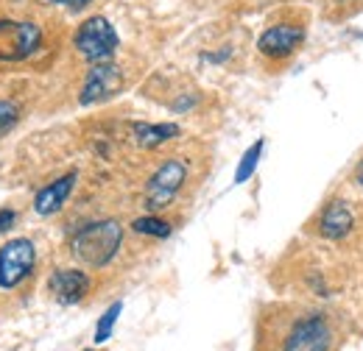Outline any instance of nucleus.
Instances as JSON below:
<instances>
[{
    "label": "nucleus",
    "mask_w": 363,
    "mask_h": 351,
    "mask_svg": "<svg viewBox=\"0 0 363 351\" xmlns=\"http://www.w3.org/2000/svg\"><path fill=\"white\" fill-rule=\"evenodd\" d=\"M123 246V226L118 220H92L70 240V254L92 270L106 267Z\"/></svg>",
    "instance_id": "obj_1"
},
{
    "label": "nucleus",
    "mask_w": 363,
    "mask_h": 351,
    "mask_svg": "<svg viewBox=\"0 0 363 351\" xmlns=\"http://www.w3.org/2000/svg\"><path fill=\"white\" fill-rule=\"evenodd\" d=\"M73 45H76V50H79V56H82L84 62H90V64H104V62H112V59H115L121 40H118L115 25H112L106 17L95 14V17H87V20L76 28Z\"/></svg>",
    "instance_id": "obj_2"
},
{
    "label": "nucleus",
    "mask_w": 363,
    "mask_h": 351,
    "mask_svg": "<svg viewBox=\"0 0 363 351\" xmlns=\"http://www.w3.org/2000/svg\"><path fill=\"white\" fill-rule=\"evenodd\" d=\"M187 181V165L184 159L174 156V159H165L145 184V209L148 212H162L174 204V198L179 195V190Z\"/></svg>",
    "instance_id": "obj_3"
},
{
    "label": "nucleus",
    "mask_w": 363,
    "mask_h": 351,
    "mask_svg": "<svg viewBox=\"0 0 363 351\" xmlns=\"http://www.w3.org/2000/svg\"><path fill=\"white\" fill-rule=\"evenodd\" d=\"M45 42L43 28L31 20H0V62H26Z\"/></svg>",
    "instance_id": "obj_4"
},
{
    "label": "nucleus",
    "mask_w": 363,
    "mask_h": 351,
    "mask_svg": "<svg viewBox=\"0 0 363 351\" xmlns=\"http://www.w3.org/2000/svg\"><path fill=\"white\" fill-rule=\"evenodd\" d=\"M37 265V248L28 237H14L0 246V290H14L23 284Z\"/></svg>",
    "instance_id": "obj_5"
},
{
    "label": "nucleus",
    "mask_w": 363,
    "mask_h": 351,
    "mask_svg": "<svg viewBox=\"0 0 363 351\" xmlns=\"http://www.w3.org/2000/svg\"><path fill=\"white\" fill-rule=\"evenodd\" d=\"M330 346H333V329L327 318L321 312H311L291 326L282 351H330Z\"/></svg>",
    "instance_id": "obj_6"
},
{
    "label": "nucleus",
    "mask_w": 363,
    "mask_h": 351,
    "mask_svg": "<svg viewBox=\"0 0 363 351\" xmlns=\"http://www.w3.org/2000/svg\"><path fill=\"white\" fill-rule=\"evenodd\" d=\"M121 89H123V73H121V67H118V64H112V62L92 64L90 70H87V76H84L79 103H82V106L104 103V100L115 98Z\"/></svg>",
    "instance_id": "obj_7"
},
{
    "label": "nucleus",
    "mask_w": 363,
    "mask_h": 351,
    "mask_svg": "<svg viewBox=\"0 0 363 351\" xmlns=\"http://www.w3.org/2000/svg\"><path fill=\"white\" fill-rule=\"evenodd\" d=\"M305 42V28L296 25V23H277V25H269L260 40H257V50L260 56L272 59V62H282L288 56H294Z\"/></svg>",
    "instance_id": "obj_8"
},
{
    "label": "nucleus",
    "mask_w": 363,
    "mask_h": 351,
    "mask_svg": "<svg viewBox=\"0 0 363 351\" xmlns=\"http://www.w3.org/2000/svg\"><path fill=\"white\" fill-rule=\"evenodd\" d=\"M92 282L82 267H56L48 276V293L53 296V301H59L62 307H73L79 301L87 299Z\"/></svg>",
    "instance_id": "obj_9"
},
{
    "label": "nucleus",
    "mask_w": 363,
    "mask_h": 351,
    "mask_svg": "<svg viewBox=\"0 0 363 351\" xmlns=\"http://www.w3.org/2000/svg\"><path fill=\"white\" fill-rule=\"evenodd\" d=\"M76 181H79V173H65V176H59L56 181L45 184V187L34 195V212L43 215V218L56 215V212L67 204L70 192L76 190Z\"/></svg>",
    "instance_id": "obj_10"
},
{
    "label": "nucleus",
    "mask_w": 363,
    "mask_h": 351,
    "mask_svg": "<svg viewBox=\"0 0 363 351\" xmlns=\"http://www.w3.org/2000/svg\"><path fill=\"white\" fill-rule=\"evenodd\" d=\"M355 218H352V209L344 204V201H330L324 207V212L318 215V234L327 237V240H341L352 231Z\"/></svg>",
    "instance_id": "obj_11"
},
{
    "label": "nucleus",
    "mask_w": 363,
    "mask_h": 351,
    "mask_svg": "<svg viewBox=\"0 0 363 351\" xmlns=\"http://www.w3.org/2000/svg\"><path fill=\"white\" fill-rule=\"evenodd\" d=\"M132 137L140 148L154 151L171 139L179 137V126L177 123H132Z\"/></svg>",
    "instance_id": "obj_12"
},
{
    "label": "nucleus",
    "mask_w": 363,
    "mask_h": 351,
    "mask_svg": "<svg viewBox=\"0 0 363 351\" xmlns=\"http://www.w3.org/2000/svg\"><path fill=\"white\" fill-rule=\"evenodd\" d=\"M263 151H266V139H257L255 145L246 148V154L240 156V162H238V168H235L232 184H246V181L255 176L257 165H260V159H263Z\"/></svg>",
    "instance_id": "obj_13"
},
{
    "label": "nucleus",
    "mask_w": 363,
    "mask_h": 351,
    "mask_svg": "<svg viewBox=\"0 0 363 351\" xmlns=\"http://www.w3.org/2000/svg\"><path fill=\"white\" fill-rule=\"evenodd\" d=\"M132 231L135 234H143V237H157V240H165V237H171V223L168 220H162L160 215H154V212H148V215H143V218L132 220Z\"/></svg>",
    "instance_id": "obj_14"
},
{
    "label": "nucleus",
    "mask_w": 363,
    "mask_h": 351,
    "mask_svg": "<svg viewBox=\"0 0 363 351\" xmlns=\"http://www.w3.org/2000/svg\"><path fill=\"white\" fill-rule=\"evenodd\" d=\"M121 312H123V301H115L112 307L98 318V323H95V338H92V340H95V346H104V343L112 338V332H115V323H118Z\"/></svg>",
    "instance_id": "obj_15"
},
{
    "label": "nucleus",
    "mask_w": 363,
    "mask_h": 351,
    "mask_svg": "<svg viewBox=\"0 0 363 351\" xmlns=\"http://www.w3.org/2000/svg\"><path fill=\"white\" fill-rule=\"evenodd\" d=\"M20 123V106L14 100H0V139Z\"/></svg>",
    "instance_id": "obj_16"
},
{
    "label": "nucleus",
    "mask_w": 363,
    "mask_h": 351,
    "mask_svg": "<svg viewBox=\"0 0 363 351\" xmlns=\"http://www.w3.org/2000/svg\"><path fill=\"white\" fill-rule=\"evenodd\" d=\"M14 223H17V212L9 209V207H3V209H0V234H6Z\"/></svg>",
    "instance_id": "obj_17"
},
{
    "label": "nucleus",
    "mask_w": 363,
    "mask_h": 351,
    "mask_svg": "<svg viewBox=\"0 0 363 351\" xmlns=\"http://www.w3.org/2000/svg\"><path fill=\"white\" fill-rule=\"evenodd\" d=\"M48 3H53V6H65L67 11H84L92 0H48Z\"/></svg>",
    "instance_id": "obj_18"
},
{
    "label": "nucleus",
    "mask_w": 363,
    "mask_h": 351,
    "mask_svg": "<svg viewBox=\"0 0 363 351\" xmlns=\"http://www.w3.org/2000/svg\"><path fill=\"white\" fill-rule=\"evenodd\" d=\"M355 178H358V184L363 187V159H361V165H358V171H355Z\"/></svg>",
    "instance_id": "obj_19"
},
{
    "label": "nucleus",
    "mask_w": 363,
    "mask_h": 351,
    "mask_svg": "<svg viewBox=\"0 0 363 351\" xmlns=\"http://www.w3.org/2000/svg\"><path fill=\"white\" fill-rule=\"evenodd\" d=\"M84 351H95V349H84Z\"/></svg>",
    "instance_id": "obj_20"
}]
</instances>
